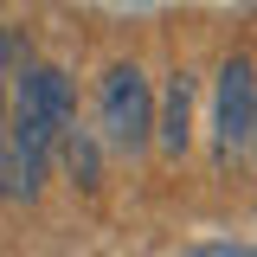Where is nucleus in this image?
<instances>
[{"instance_id": "nucleus-1", "label": "nucleus", "mask_w": 257, "mask_h": 257, "mask_svg": "<svg viewBox=\"0 0 257 257\" xmlns=\"http://www.w3.org/2000/svg\"><path fill=\"white\" fill-rule=\"evenodd\" d=\"M71 128V84L52 64H32L13 90V116L0 135V193L7 199H32L45 180V161Z\"/></svg>"}, {"instance_id": "nucleus-2", "label": "nucleus", "mask_w": 257, "mask_h": 257, "mask_svg": "<svg viewBox=\"0 0 257 257\" xmlns=\"http://www.w3.org/2000/svg\"><path fill=\"white\" fill-rule=\"evenodd\" d=\"M96 116H103L109 148H122V155L148 148V135H155V90H148V77L135 64H109L103 90H96Z\"/></svg>"}, {"instance_id": "nucleus-3", "label": "nucleus", "mask_w": 257, "mask_h": 257, "mask_svg": "<svg viewBox=\"0 0 257 257\" xmlns=\"http://www.w3.org/2000/svg\"><path fill=\"white\" fill-rule=\"evenodd\" d=\"M251 116H257V64L251 58H231L219 71V155H244L251 142Z\"/></svg>"}, {"instance_id": "nucleus-4", "label": "nucleus", "mask_w": 257, "mask_h": 257, "mask_svg": "<svg viewBox=\"0 0 257 257\" xmlns=\"http://www.w3.org/2000/svg\"><path fill=\"white\" fill-rule=\"evenodd\" d=\"M187 116H193V77L174 71L167 77V96H161V116H155V142L167 155H187Z\"/></svg>"}, {"instance_id": "nucleus-5", "label": "nucleus", "mask_w": 257, "mask_h": 257, "mask_svg": "<svg viewBox=\"0 0 257 257\" xmlns=\"http://www.w3.org/2000/svg\"><path fill=\"white\" fill-rule=\"evenodd\" d=\"M180 257H257L251 244H193V251H180Z\"/></svg>"}, {"instance_id": "nucleus-6", "label": "nucleus", "mask_w": 257, "mask_h": 257, "mask_svg": "<svg viewBox=\"0 0 257 257\" xmlns=\"http://www.w3.org/2000/svg\"><path fill=\"white\" fill-rule=\"evenodd\" d=\"M244 155H251V161H257V116H251V142H244Z\"/></svg>"}, {"instance_id": "nucleus-7", "label": "nucleus", "mask_w": 257, "mask_h": 257, "mask_svg": "<svg viewBox=\"0 0 257 257\" xmlns=\"http://www.w3.org/2000/svg\"><path fill=\"white\" fill-rule=\"evenodd\" d=\"M0 135H7V116H0Z\"/></svg>"}]
</instances>
